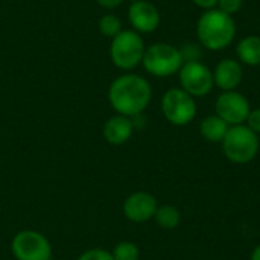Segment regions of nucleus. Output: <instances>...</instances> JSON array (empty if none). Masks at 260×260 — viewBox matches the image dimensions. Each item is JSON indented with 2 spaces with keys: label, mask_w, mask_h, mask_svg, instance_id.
Instances as JSON below:
<instances>
[{
  "label": "nucleus",
  "mask_w": 260,
  "mask_h": 260,
  "mask_svg": "<svg viewBox=\"0 0 260 260\" xmlns=\"http://www.w3.org/2000/svg\"><path fill=\"white\" fill-rule=\"evenodd\" d=\"M145 41L142 35L133 29L119 32L110 46V56L113 64L120 70H133L137 67L145 55Z\"/></svg>",
  "instance_id": "obj_4"
},
{
  "label": "nucleus",
  "mask_w": 260,
  "mask_h": 260,
  "mask_svg": "<svg viewBox=\"0 0 260 260\" xmlns=\"http://www.w3.org/2000/svg\"><path fill=\"white\" fill-rule=\"evenodd\" d=\"M157 200L149 192H134L123 201L122 210L128 221L142 224L154 218L157 212Z\"/></svg>",
  "instance_id": "obj_10"
},
{
  "label": "nucleus",
  "mask_w": 260,
  "mask_h": 260,
  "mask_svg": "<svg viewBox=\"0 0 260 260\" xmlns=\"http://www.w3.org/2000/svg\"><path fill=\"white\" fill-rule=\"evenodd\" d=\"M98 26H99L101 34H102L104 37H107V38H111V40H113L119 32L123 30V29H122V21H120V18H119L117 15H114V14H105V15H102L101 20H99V23H98Z\"/></svg>",
  "instance_id": "obj_17"
},
{
  "label": "nucleus",
  "mask_w": 260,
  "mask_h": 260,
  "mask_svg": "<svg viewBox=\"0 0 260 260\" xmlns=\"http://www.w3.org/2000/svg\"><path fill=\"white\" fill-rule=\"evenodd\" d=\"M242 3L244 0H218V9L233 17V14L241 11Z\"/></svg>",
  "instance_id": "obj_21"
},
{
  "label": "nucleus",
  "mask_w": 260,
  "mask_h": 260,
  "mask_svg": "<svg viewBox=\"0 0 260 260\" xmlns=\"http://www.w3.org/2000/svg\"><path fill=\"white\" fill-rule=\"evenodd\" d=\"M133 2H136V0H133Z\"/></svg>",
  "instance_id": "obj_26"
},
{
  "label": "nucleus",
  "mask_w": 260,
  "mask_h": 260,
  "mask_svg": "<svg viewBox=\"0 0 260 260\" xmlns=\"http://www.w3.org/2000/svg\"><path fill=\"white\" fill-rule=\"evenodd\" d=\"M134 128L136 126H134V122L131 117L116 114L104 123L102 134H104V139L107 143L120 146V145H125L133 137Z\"/></svg>",
  "instance_id": "obj_12"
},
{
  "label": "nucleus",
  "mask_w": 260,
  "mask_h": 260,
  "mask_svg": "<svg viewBox=\"0 0 260 260\" xmlns=\"http://www.w3.org/2000/svg\"><path fill=\"white\" fill-rule=\"evenodd\" d=\"M242 76H244V70L241 62L232 58H225L221 62H218L213 72L215 84L224 91H232L238 88L239 84L242 82Z\"/></svg>",
  "instance_id": "obj_13"
},
{
  "label": "nucleus",
  "mask_w": 260,
  "mask_h": 260,
  "mask_svg": "<svg viewBox=\"0 0 260 260\" xmlns=\"http://www.w3.org/2000/svg\"><path fill=\"white\" fill-rule=\"evenodd\" d=\"M114 260H139L140 259V250L134 242L122 241L116 244V247L111 251Z\"/></svg>",
  "instance_id": "obj_18"
},
{
  "label": "nucleus",
  "mask_w": 260,
  "mask_h": 260,
  "mask_svg": "<svg viewBox=\"0 0 260 260\" xmlns=\"http://www.w3.org/2000/svg\"><path fill=\"white\" fill-rule=\"evenodd\" d=\"M11 251L17 260H52V244L35 230H21L11 241Z\"/></svg>",
  "instance_id": "obj_7"
},
{
  "label": "nucleus",
  "mask_w": 260,
  "mask_h": 260,
  "mask_svg": "<svg viewBox=\"0 0 260 260\" xmlns=\"http://www.w3.org/2000/svg\"><path fill=\"white\" fill-rule=\"evenodd\" d=\"M197 35L209 50H222L230 46L236 37V23L232 15L218 8L206 11L197 23Z\"/></svg>",
  "instance_id": "obj_2"
},
{
  "label": "nucleus",
  "mask_w": 260,
  "mask_h": 260,
  "mask_svg": "<svg viewBox=\"0 0 260 260\" xmlns=\"http://www.w3.org/2000/svg\"><path fill=\"white\" fill-rule=\"evenodd\" d=\"M178 76L181 88L193 98L207 96L215 85L212 70L201 61L184 62L178 72Z\"/></svg>",
  "instance_id": "obj_8"
},
{
  "label": "nucleus",
  "mask_w": 260,
  "mask_h": 260,
  "mask_svg": "<svg viewBox=\"0 0 260 260\" xmlns=\"http://www.w3.org/2000/svg\"><path fill=\"white\" fill-rule=\"evenodd\" d=\"M229 123L225 120H222L218 114H212L203 119L200 131L201 136L212 143H221L229 131Z\"/></svg>",
  "instance_id": "obj_14"
},
{
  "label": "nucleus",
  "mask_w": 260,
  "mask_h": 260,
  "mask_svg": "<svg viewBox=\"0 0 260 260\" xmlns=\"http://www.w3.org/2000/svg\"><path fill=\"white\" fill-rule=\"evenodd\" d=\"M99 6L105 8V9H114L117 6H120L123 3V0H96Z\"/></svg>",
  "instance_id": "obj_23"
},
{
  "label": "nucleus",
  "mask_w": 260,
  "mask_h": 260,
  "mask_svg": "<svg viewBox=\"0 0 260 260\" xmlns=\"http://www.w3.org/2000/svg\"><path fill=\"white\" fill-rule=\"evenodd\" d=\"M78 260H114L111 251H107L104 248H90L85 250Z\"/></svg>",
  "instance_id": "obj_19"
},
{
  "label": "nucleus",
  "mask_w": 260,
  "mask_h": 260,
  "mask_svg": "<svg viewBox=\"0 0 260 260\" xmlns=\"http://www.w3.org/2000/svg\"><path fill=\"white\" fill-rule=\"evenodd\" d=\"M197 6L203 8V9H213L215 6H218V0H192Z\"/></svg>",
  "instance_id": "obj_24"
},
{
  "label": "nucleus",
  "mask_w": 260,
  "mask_h": 260,
  "mask_svg": "<svg viewBox=\"0 0 260 260\" xmlns=\"http://www.w3.org/2000/svg\"><path fill=\"white\" fill-rule=\"evenodd\" d=\"M154 219H155L158 227H161L165 230H174V229H177L180 225L181 215H180V210L175 206L165 204V206L157 207Z\"/></svg>",
  "instance_id": "obj_16"
},
{
  "label": "nucleus",
  "mask_w": 260,
  "mask_h": 260,
  "mask_svg": "<svg viewBox=\"0 0 260 260\" xmlns=\"http://www.w3.org/2000/svg\"><path fill=\"white\" fill-rule=\"evenodd\" d=\"M180 53H181V58H183V62H192V61H200V56H201V50H200V46L198 44H184L181 49H180Z\"/></svg>",
  "instance_id": "obj_20"
},
{
  "label": "nucleus",
  "mask_w": 260,
  "mask_h": 260,
  "mask_svg": "<svg viewBox=\"0 0 260 260\" xmlns=\"http://www.w3.org/2000/svg\"><path fill=\"white\" fill-rule=\"evenodd\" d=\"M250 260H260V244L253 250V253H251V259Z\"/></svg>",
  "instance_id": "obj_25"
},
{
  "label": "nucleus",
  "mask_w": 260,
  "mask_h": 260,
  "mask_svg": "<svg viewBox=\"0 0 260 260\" xmlns=\"http://www.w3.org/2000/svg\"><path fill=\"white\" fill-rule=\"evenodd\" d=\"M128 20L133 30L139 34L154 32L160 24V12L155 5L148 0H136L129 5Z\"/></svg>",
  "instance_id": "obj_11"
},
{
  "label": "nucleus",
  "mask_w": 260,
  "mask_h": 260,
  "mask_svg": "<svg viewBox=\"0 0 260 260\" xmlns=\"http://www.w3.org/2000/svg\"><path fill=\"white\" fill-rule=\"evenodd\" d=\"M221 143L224 155L236 165H247L259 154V137L247 125L230 126Z\"/></svg>",
  "instance_id": "obj_3"
},
{
  "label": "nucleus",
  "mask_w": 260,
  "mask_h": 260,
  "mask_svg": "<svg viewBox=\"0 0 260 260\" xmlns=\"http://www.w3.org/2000/svg\"><path fill=\"white\" fill-rule=\"evenodd\" d=\"M236 53L241 62L247 66H260V37L248 35L242 38L236 46Z\"/></svg>",
  "instance_id": "obj_15"
},
{
  "label": "nucleus",
  "mask_w": 260,
  "mask_h": 260,
  "mask_svg": "<svg viewBox=\"0 0 260 260\" xmlns=\"http://www.w3.org/2000/svg\"><path fill=\"white\" fill-rule=\"evenodd\" d=\"M216 114L229 123V126L244 125L247 117L251 111L248 99L239 91H224L218 96L216 104Z\"/></svg>",
  "instance_id": "obj_9"
},
{
  "label": "nucleus",
  "mask_w": 260,
  "mask_h": 260,
  "mask_svg": "<svg viewBox=\"0 0 260 260\" xmlns=\"http://www.w3.org/2000/svg\"><path fill=\"white\" fill-rule=\"evenodd\" d=\"M247 126L253 131V133H256L257 136L260 134V108H256V110H251L250 111V114H248V117H247Z\"/></svg>",
  "instance_id": "obj_22"
},
{
  "label": "nucleus",
  "mask_w": 260,
  "mask_h": 260,
  "mask_svg": "<svg viewBox=\"0 0 260 260\" xmlns=\"http://www.w3.org/2000/svg\"><path fill=\"white\" fill-rule=\"evenodd\" d=\"M152 99L149 82L136 73L117 76L108 88V102L117 114L136 117L143 114Z\"/></svg>",
  "instance_id": "obj_1"
},
{
  "label": "nucleus",
  "mask_w": 260,
  "mask_h": 260,
  "mask_svg": "<svg viewBox=\"0 0 260 260\" xmlns=\"http://www.w3.org/2000/svg\"><path fill=\"white\" fill-rule=\"evenodd\" d=\"M161 111L169 123L186 126L197 116V102L183 88H169L161 98Z\"/></svg>",
  "instance_id": "obj_6"
},
{
  "label": "nucleus",
  "mask_w": 260,
  "mask_h": 260,
  "mask_svg": "<svg viewBox=\"0 0 260 260\" xmlns=\"http://www.w3.org/2000/svg\"><path fill=\"white\" fill-rule=\"evenodd\" d=\"M142 64L152 76L168 78L178 73L184 62L178 47L169 43H154L146 47Z\"/></svg>",
  "instance_id": "obj_5"
}]
</instances>
